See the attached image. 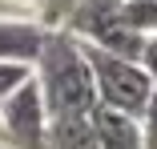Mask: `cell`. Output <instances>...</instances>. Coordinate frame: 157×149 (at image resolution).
I'll return each mask as SVG.
<instances>
[{
    "label": "cell",
    "mask_w": 157,
    "mask_h": 149,
    "mask_svg": "<svg viewBox=\"0 0 157 149\" xmlns=\"http://www.w3.org/2000/svg\"><path fill=\"white\" fill-rule=\"evenodd\" d=\"M36 85L44 93L52 121H60V117H93V109H97V81H93L89 52L65 28L48 32V44L36 61Z\"/></svg>",
    "instance_id": "1"
},
{
    "label": "cell",
    "mask_w": 157,
    "mask_h": 149,
    "mask_svg": "<svg viewBox=\"0 0 157 149\" xmlns=\"http://www.w3.org/2000/svg\"><path fill=\"white\" fill-rule=\"evenodd\" d=\"M85 52H89V65H93V81H97V105H109V109H121L129 117H141L149 97H153V89H157L153 77L145 73V65L109 56V52L93 48V44H85Z\"/></svg>",
    "instance_id": "2"
},
{
    "label": "cell",
    "mask_w": 157,
    "mask_h": 149,
    "mask_svg": "<svg viewBox=\"0 0 157 149\" xmlns=\"http://www.w3.org/2000/svg\"><path fill=\"white\" fill-rule=\"evenodd\" d=\"M0 113H4V137L12 149H48V105H44V93L40 85H24L16 97H8L4 105H0Z\"/></svg>",
    "instance_id": "3"
},
{
    "label": "cell",
    "mask_w": 157,
    "mask_h": 149,
    "mask_svg": "<svg viewBox=\"0 0 157 149\" xmlns=\"http://www.w3.org/2000/svg\"><path fill=\"white\" fill-rule=\"evenodd\" d=\"M44 44H48V28L40 20H0V61L36 69Z\"/></svg>",
    "instance_id": "4"
},
{
    "label": "cell",
    "mask_w": 157,
    "mask_h": 149,
    "mask_svg": "<svg viewBox=\"0 0 157 149\" xmlns=\"http://www.w3.org/2000/svg\"><path fill=\"white\" fill-rule=\"evenodd\" d=\"M93 129H97L101 149H145L141 117H129V113H121V109L97 105V109H93Z\"/></svg>",
    "instance_id": "5"
},
{
    "label": "cell",
    "mask_w": 157,
    "mask_h": 149,
    "mask_svg": "<svg viewBox=\"0 0 157 149\" xmlns=\"http://www.w3.org/2000/svg\"><path fill=\"white\" fill-rule=\"evenodd\" d=\"M121 8H125V0H81L73 8V16L65 20V32H73L85 44H93L101 32L121 24Z\"/></svg>",
    "instance_id": "6"
},
{
    "label": "cell",
    "mask_w": 157,
    "mask_h": 149,
    "mask_svg": "<svg viewBox=\"0 0 157 149\" xmlns=\"http://www.w3.org/2000/svg\"><path fill=\"white\" fill-rule=\"evenodd\" d=\"M48 149H101L93 117H60L48 125Z\"/></svg>",
    "instance_id": "7"
},
{
    "label": "cell",
    "mask_w": 157,
    "mask_h": 149,
    "mask_svg": "<svg viewBox=\"0 0 157 149\" xmlns=\"http://www.w3.org/2000/svg\"><path fill=\"white\" fill-rule=\"evenodd\" d=\"M121 24L133 28L137 36L153 40V36H157V0H125V8H121Z\"/></svg>",
    "instance_id": "8"
},
{
    "label": "cell",
    "mask_w": 157,
    "mask_h": 149,
    "mask_svg": "<svg viewBox=\"0 0 157 149\" xmlns=\"http://www.w3.org/2000/svg\"><path fill=\"white\" fill-rule=\"evenodd\" d=\"M36 81V69L33 65H12V61H0V105L8 97H16L24 85Z\"/></svg>",
    "instance_id": "9"
},
{
    "label": "cell",
    "mask_w": 157,
    "mask_h": 149,
    "mask_svg": "<svg viewBox=\"0 0 157 149\" xmlns=\"http://www.w3.org/2000/svg\"><path fill=\"white\" fill-rule=\"evenodd\" d=\"M81 4V0H44L40 8V24L48 28V32H56V28H65V20L73 16V8Z\"/></svg>",
    "instance_id": "10"
},
{
    "label": "cell",
    "mask_w": 157,
    "mask_h": 149,
    "mask_svg": "<svg viewBox=\"0 0 157 149\" xmlns=\"http://www.w3.org/2000/svg\"><path fill=\"white\" fill-rule=\"evenodd\" d=\"M141 133H145V149H157V89H153V97L141 113Z\"/></svg>",
    "instance_id": "11"
},
{
    "label": "cell",
    "mask_w": 157,
    "mask_h": 149,
    "mask_svg": "<svg viewBox=\"0 0 157 149\" xmlns=\"http://www.w3.org/2000/svg\"><path fill=\"white\" fill-rule=\"evenodd\" d=\"M141 65H145V73L153 77V85H157V36L145 44V56H141Z\"/></svg>",
    "instance_id": "12"
},
{
    "label": "cell",
    "mask_w": 157,
    "mask_h": 149,
    "mask_svg": "<svg viewBox=\"0 0 157 149\" xmlns=\"http://www.w3.org/2000/svg\"><path fill=\"white\" fill-rule=\"evenodd\" d=\"M16 4H36V8H44V0H16Z\"/></svg>",
    "instance_id": "13"
},
{
    "label": "cell",
    "mask_w": 157,
    "mask_h": 149,
    "mask_svg": "<svg viewBox=\"0 0 157 149\" xmlns=\"http://www.w3.org/2000/svg\"><path fill=\"white\" fill-rule=\"evenodd\" d=\"M0 141H8V137H4V113H0Z\"/></svg>",
    "instance_id": "14"
}]
</instances>
